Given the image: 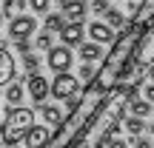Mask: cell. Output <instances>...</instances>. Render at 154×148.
I'll list each match as a JSON object with an SVG mask.
<instances>
[{"label":"cell","mask_w":154,"mask_h":148,"mask_svg":"<svg viewBox=\"0 0 154 148\" xmlns=\"http://www.w3.org/2000/svg\"><path fill=\"white\" fill-rule=\"evenodd\" d=\"M23 71H29V74H37L40 71V57L37 54H23Z\"/></svg>","instance_id":"obj_20"},{"label":"cell","mask_w":154,"mask_h":148,"mask_svg":"<svg viewBox=\"0 0 154 148\" xmlns=\"http://www.w3.org/2000/svg\"><path fill=\"white\" fill-rule=\"evenodd\" d=\"M11 80H17V63L11 57V51H6L0 46V86H9Z\"/></svg>","instance_id":"obj_8"},{"label":"cell","mask_w":154,"mask_h":148,"mask_svg":"<svg viewBox=\"0 0 154 148\" xmlns=\"http://www.w3.org/2000/svg\"><path fill=\"white\" fill-rule=\"evenodd\" d=\"M32 49H34V46L29 43V40H17V43H14V51H17V54H29Z\"/></svg>","instance_id":"obj_28"},{"label":"cell","mask_w":154,"mask_h":148,"mask_svg":"<svg viewBox=\"0 0 154 148\" xmlns=\"http://www.w3.org/2000/svg\"><path fill=\"white\" fill-rule=\"evenodd\" d=\"M60 11L66 14V20H86V14L91 11V3H86V0H66V3L60 6Z\"/></svg>","instance_id":"obj_9"},{"label":"cell","mask_w":154,"mask_h":148,"mask_svg":"<svg viewBox=\"0 0 154 148\" xmlns=\"http://www.w3.org/2000/svg\"><path fill=\"white\" fill-rule=\"evenodd\" d=\"M131 148H154V143L143 134H137V137H131Z\"/></svg>","instance_id":"obj_25"},{"label":"cell","mask_w":154,"mask_h":148,"mask_svg":"<svg viewBox=\"0 0 154 148\" xmlns=\"http://www.w3.org/2000/svg\"><path fill=\"white\" fill-rule=\"evenodd\" d=\"M80 60H88V63H97V60H106L103 49H100V43H80Z\"/></svg>","instance_id":"obj_13"},{"label":"cell","mask_w":154,"mask_h":148,"mask_svg":"<svg viewBox=\"0 0 154 148\" xmlns=\"http://www.w3.org/2000/svg\"><path fill=\"white\" fill-rule=\"evenodd\" d=\"M26 91H29V97L34 100V105H43L46 103V97H51V83L46 80L43 74H29V80H26Z\"/></svg>","instance_id":"obj_6"},{"label":"cell","mask_w":154,"mask_h":148,"mask_svg":"<svg viewBox=\"0 0 154 148\" xmlns=\"http://www.w3.org/2000/svg\"><path fill=\"white\" fill-rule=\"evenodd\" d=\"M83 34H86L83 23H80V20H69L66 26H63V32H60V43H66V46H80V43H83Z\"/></svg>","instance_id":"obj_10"},{"label":"cell","mask_w":154,"mask_h":148,"mask_svg":"<svg viewBox=\"0 0 154 148\" xmlns=\"http://www.w3.org/2000/svg\"><path fill=\"white\" fill-rule=\"evenodd\" d=\"M123 128H126V134L137 137V134H143V131H146V117H137V114L123 117Z\"/></svg>","instance_id":"obj_15"},{"label":"cell","mask_w":154,"mask_h":148,"mask_svg":"<svg viewBox=\"0 0 154 148\" xmlns=\"http://www.w3.org/2000/svg\"><path fill=\"white\" fill-rule=\"evenodd\" d=\"M151 117H154V114H151Z\"/></svg>","instance_id":"obj_36"},{"label":"cell","mask_w":154,"mask_h":148,"mask_svg":"<svg viewBox=\"0 0 154 148\" xmlns=\"http://www.w3.org/2000/svg\"><path fill=\"white\" fill-rule=\"evenodd\" d=\"M49 143H51V134L46 125H34L26 134V148H49Z\"/></svg>","instance_id":"obj_11"},{"label":"cell","mask_w":154,"mask_h":148,"mask_svg":"<svg viewBox=\"0 0 154 148\" xmlns=\"http://www.w3.org/2000/svg\"><path fill=\"white\" fill-rule=\"evenodd\" d=\"M51 0H29V9H34V14H49Z\"/></svg>","instance_id":"obj_22"},{"label":"cell","mask_w":154,"mask_h":148,"mask_svg":"<svg viewBox=\"0 0 154 148\" xmlns=\"http://www.w3.org/2000/svg\"><path fill=\"white\" fill-rule=\"evenodd\" d=\"M126 103L128 100H126V94H123V88H114V91L103 100L100 111L94 114V120L88 122V128L83 131V137L77 140L72 148H103L106 143H109V137L120 134Z\"/></svg>","instance_id":"obj_1"},{"label":"cell","mask_w":154,"mask_h":148,"mask_svg":"<svg viewBox=\"0 0 154 148\" xmlns=\"http://www.w3.org/2000/svg\"><path fill=\"white\" fill-rule=\"evenodd\" d=\"M66 23H69V20H66V14H63V11H49V14H46V26H43V29H49V32L60 34Z\"/></svg>","instance_id":"obj_16"},{"label":"cell","mask_w":154,"mask_h":148,"mask_svg":"<svg viewBox=\"0 0 154 148\" xmlns=\"http://www.w3.org/2000/svg\"><path fill=\"white\" fill-rule=\"evenodd\" d=\"M46 63H49V68H51L54 74H63V71H69V68H72V63H74L72 46H66V43H60V46H51V49L46 51Z\"/></svg>","instance_id":"obj_4"},{"label":"cell","mask_w":154,"mask_h":148,"mask_svg":"<svg viewBox=\"0 0 154 148\" xmlns=\"http://www.w3.org/2000/svg\"><path fill=\"white\" fill-rule=\"evenodd\" d=\"M140 94H143L149 103H154V83H151V80H146V83H143V91H140Z\"/></svg>","instance_id":"obj_27"},{"label":"cell","mask_w":154,"mask_h":148,"mask_svg":"<svg viewBox=\"0 0 154 148\" xmlns=\"http://www.w3.org/2000/svg\"><path fill=\"white\" fill-rule=\"evenodd\" d=\"M40 117H43V120H46V125H54V128H60L63 125V120H66V114H63V108H60V105H40Z\"/></svg>","instance_id":"obj_12"},{"label":"cell","mask_w":154,"mask_h":148,"mask_svg":"<svg viewBox=\"0 0 154 148\" xmlns=\"http://www.w3.org/2000/svg\"><path fill=\"white\" fill-rule=\"evenodd\" d=\"M0 11H3V17H6V20H11V17H17V14H14V11H17L14 0H3V6H0Z\"/></svg>","instance_id":"obj_23"},{"label":"cell","mask_w":154,"mask_h":148,"mask_svg":"<svg viewBox=\"0 0 154 148\" xmlns=\"http://www.w3.org/2000/svg\"><path fill=\"white\" fill-rule=\"evenodd\" d=\"M3 94H6V103L20 105V103H23V97H26L29 91L23 88V83H20V80H14V83H9V86H6V91H3Z\"/></svg>","instance_id":"obj_14"},{"label":"cell","mask_w":154,"mask_h":148,"mask_svg":"<svg viewBox=\"0 0 154 148\" xmlns=\"http://www.w3.org/2000/svg\"><path fill=\"white\" fill-rule=\"evenodd\" d=\"M128 114H137V117H149L154 114V103H149V100H134V103H128Z\"/></svg>","instance_id":"obj_18"},{"label":"cell","mask_w":154,"mask_h":148,"mask_svg":"<svg viewBox=\"0 0 154 148\" xmlns=\"http://www.w3.org/2000/svg\"><path fill=\"white\" fill-rule=\"evenodd\" d=\"M3 20H6V17H3V11H0V23H3Z\"/></svg>","instance_id":"obj_32"},{"label":"cell","mask_w":154,"mask_h":148,"mask_svg":"<svg viewBox=\"0 0 154 148\" xmlns=\"http://www.w3.org/2000/svg\"><path fill=\"white\" fill-rule=\"evenodd\" d=\"M97 74H100V71L91 66V63H88V60H83V66H80V83H91Z\"/></svg>","instance_id":"obj_21"},{"label":"cell","mask_w":154,"mask_h":148,"mask_svg":"<svg viewBox=\"0 0 154 148\" xmlns=\"http://www.w3.org/2000/svg\"><path fill=\"white\" fill-rule=\"evenodd\" d=\"M88 37L94 40V43H114L117 40V34H114V26L111 23H106V20H94V23H88Z\"/></svg>","instance_id":"obj_7"},{"label":"cell","mask_w":154,"mask_h":148,"mask_svg":"<svg viewBox=\"0 0 154 148\" xmlns=\"http://www.w3.org/2000/svg\"><path fill=\"white\" fill-rule=\"evenodd\" d=\"M106 148H128V143L120 137V134H114V137H109V143H106Z\"/></svg>","instance_id":"obj_26"},{"label":"cell","mask_w":154,"mask_h":148,"mask_svg":"<svg viewBox=\"0 0 154 148\" xmlns=\"http://www.w3.org/2000/svg\"><path fill=\"white\" fill-rule=\"evenodd\" d=\"M109 9H111L109 0H91V11H94V14H106Z\"/></svg>","instance_id":"obj_24"},{"label":"cell","mask_w":154,"mask_h":148,"mask_svg":"<svg viewBox=\"0 0 154 148\" xmlns=\"http://www.w3.org/2000/svg\"><path fill=\"white\" fill-rule=\"evenodd\" d=\"M0 120H3V117H0Z\"/></svg>","instance_id":"obj_35"},{"label":"cell","mask_w":154,"mask_h":148,"mask_svg":"<svg viewBox=\"0 0 154 148\" xmlns=\"http://www.w3.org/2000/svg\"><path fill=\"white\" fill-rule=\"evenodd\" d=\"M149 134H151V137H154V125H149Z\"/></svg>","instance_id":"obj_31"},{"label":"cell","mask_w":154,"mask_h":148,"mask_svg":"<svg viewBox=\"0 0 154 148\" xmlns=\"http://www.w3.org/2000/svg\"><path fill=\"white\" fill-rule=\"evenodd\" d=\"M103 20H106V23H111V26H114V29H126V26H128L126 14H123L120 9H109V11H106V14H103Z\"/></svg>","instance_id":"obj_19"},{"label":"cell","mask_w":154,"mask_h":148,"mask_svg":"<svg viewBox=\"0 0 154 148\" xmlns=\"http://www.w3.org/2000/svg\"><path fill=\"white\" fill-rule=\"evenodd\" d=\"M149 80L154 83V63H151V66H149Z\"/></svg>","instance_id":"obj_30"},{"label":"cell","mask_w":154,"mask_h":148,"mask_svg":"<svg viewBox=\"0 0 154 148\" xmlns=\"http://www.w3.org/2000/svg\"><path fill=\"white\" fill-rule=\"evenodd\" d=\"M51 46H54V32L43 29V32L34 34V49H37V51H49Z\"/></svg>","instance_id":"obj_17"},{"label":"cell","mask_w":154,"mask_h":148,"mask_svg":"<svg viewBox=\"0 0 154 148\" xmlns=\"http://www.w3.org/2000/svg\"><path fill=\"white\" fill-rule=\"evenodd\" d=\"M80 91V77L63 71V74H54V80H51V97L57 100V103H66L72 94Z\"/></svg>","instance_id":"obj_3"},{"label":"cell","mask_w":154,"mask_h":148,"mask_svg":"<svg viewBox=\"0 0 154 148\" xmlns=\"http://www.w3.org/2000/svg\"><path fill=\"white\" fill-rule=\"evenodd\" d=\"M37 108V105H34ZM34 108H26V105H11L6 103L0 108V140L6 145H17L20 140H26V134L34 128Z\"/></svg>","instance_id":"obj_2"},{"label":"cell","mask_w":154,"mask_h":148,"mask_svg":"<svg viewBox=\"0 0 154 148\" xmlns=\"http://www.w3.org/2000/svg\"><path fill=\"white\" fill-rule=\"evenodd\" d=\"M6 148H20V145H6Z\"/></svg>","instance_id":"obj_34"},{"label":"cell","mask_w":154,"mask_h":148,"mask_svg":"<svg viewBox=\"0 0 154 148\" xmlns=\"http://www.w3.org/2000/svg\"><path fill=\"white\" fill-rule=\"evenodd\" d=\"M14 6H17V11H26L29 9V0H14Z\"/></svg>","instance_id":"obj_29"},{"label":"cell","mask_w":154,"mask_h":148,"mask_svg":"<svg viewBox=\"0 0 154 148\" xmlns=\"http://www.w3.org/2000/svg\"><path fill=\"white\" fill-rule=\"evenodd\" d=\"M54 3H60V6H63V3H66V0H54Z\"/></svg>","instance_id":"obj_33"},{"label":"cell","mask_w":154,"mask_h":148,"mask_svg":"<svg viewBox=\"0 0 154 148\" xmlns=\"http://www.w3.org/2000/svg\"><path fill=\"white\" fill-rule=\"evenodd\" d=\"M34 34H37V20H34L32 14L11 17V23H9V40L11 43H17V40H32Z\"/></svg>","instance_id":"obj_5"}]
</instances>
